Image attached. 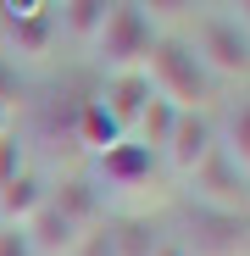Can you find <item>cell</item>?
<instances>
[{
  "label": "cell",
  "mask_w": 250,
  "mask_h": 256,
  "mask_svg": "<svg viewBox=\"0 0 250 256\" xmlns=\"http://www.w3.org/2000/svg\"><path fill=\"white\" fill-rule=\"evenodd\" d=\"M150 256H189V250H184V245H156Z\"/></svg>",
  "instance_id": "603a6c76"
},
{
  "label": "cell",
  "mask_w": 250,
  "mask_h": 256,
  "mask_svg": "<svg viewBox=\"0 0 250 256\" xmlns=\"http://www.w3.org/2000/svg\"><path fill=\"white\" fill-rule=\"evenodd\" d=\"M45 200H50L45 178L22 167V173H17L6 190H0V228H22V223H28V218H33V212L45 206Z\"/></svg>",
  "instance_id": "9c48e42d"
},
{
  "label": "cell",
  "mask_w": 250,
  "mask_h": 256,
  "mask_svg": "<svg viewBox=\"0 0 250 256\" xmlns=\"http://www.w3.org/2000/svg\"><path fill=\"white\" fill-rule=\"evenodd\" d=\"M134 12H139L150 28H156V22L167 28V22H184V17L195 12V0H134Z\"/></svg>",
  "instance_id": "ac0fdd59"
},
{
  "label": "cell",
  "mask_w": 250,
  "mask_h": 256,
  "mask_svg": "<svg viewBox=\"0 0 250 256\" xmlns=\"http://www.w3.org/2000/svg\"><path fill=\"white\" fill-rule=\"evenodd\" d=\"M161 156H167V167H173V178L189 184L195 167H206V162L217 156V122L206 117V112H178V117H173V134H167V145H161Z\"/></svg>",
  "instance_id": "277c9868"
},
{
  "label": "cell",
  "mask_w": 250,
  "mask_h": 256,
  "mask_svg": "<svg viewBox=\"0 0 250 256\" xmlns=\"http://www.w3.org/2000/svg\"><path fill=\"white\" fill-rule=\"evenodd\" d=\"M50 45H56V22H50V12L11 17V56L39 62V56H50Z\"/></svg>",
  "instance_id": "7c38bea8"
},
{
  "label": "cell",
  "mask_w": 250,
  "mask_h": 256,
  "mask_svg": "<svg viewBox=\"0 0 250 256\" xmlns=\"http://www.w3.org/2000/svg\"><path fill=\"white\" fill-rule=\"evenodd\" d=\"M11 134V106H0V140Z\"/></svg>",
  "instance_id": "cb8c5ba5"
},
{
  "label": "cell",
  "mask_w": 250,
  "mask_h": 256,
  "mask_svg": "<svg viewBox=\"0 0 250 256\" xmlns=\"http://www.w3.org/2000/svg\"><path fill=\"white\" fill-rule=\"evenodd\" d=\"M11 100H17V67L0 56V106H11Z\"/></svg>",
  "instance_id": "44dd1931"
},
{
  "label": "cell",
  "mask_w": 250,
  "mask_h": 256,
  "mask_svg": "<svg viewBox=\"0 0 250 256\" xmlns=\"http://www.w3.org/2000/svg\"><path fill=\"white\" fill-rule=\"evenodd\" d=\"M50 206H61L67 218H72V223L83 228V234L106 223V195H100V190H95L89 178H67V184H61V190L50 195Z\"/></svg>",
  "instance_id": "8fae6325"
},
{
  "label": "cell",
  "mask_w": 250,
  "mask_h": 256,
  "mask_svg": "<svg viewBox=\"0 0 250 256\" xmlns=\"http://www.w3.org/2000/svg\"><path fill=\"white\" fill-rule=\"evenodd\" d=\"M117 140H122V128L106 117V106H100V100H83V106H78V145H89V150L100 156V150H111Z\"/></svg>",
  "instance_id": "9a60e30c"
},
{
  "label": "cell",
  "mask_w": 250,
  "mask_h": 256,
  "mask_svg": "<svg viewBox=\"0 0 250 256\" xmlns=\"http://www.w3.org/2000/svg\"><path fill=\"white\" fill-rule=\"evenodd\" d=\"M195 250L189 256H245V218H223V212H195L189 218Z\"/></svg>",
  "instance_id": "ba28073f"
},
{
  "label": "cell",
  "mask_w": 250,
  "mask_h": 256,
  "mask_svg": "<svg viewBox=\"0 0 250 256\" xmlns=\"http://www.w3.org/2000/svg\"><path fill=\"white\" fill-rule=\"evenodd\" d=\"M173 117H178V106H173V100H161V95L150 90V100H145L139 117H134V145H145L150 156H161L167 134H173Z\"/></svg>",
  "instance_id": "4fadbf2b"
},
{
  "label": "cell",
  "mask_w": 250,
  "mask_h": 256,
  "mask_svg": "<svg viewBox=\"0 0 250 256\" xmlns=\"http://www.w3.org/2000/svg\"><path fill=\"white\" fill-rule=\"evenodd\" d=\"M217 156L228 167H239V173H250V112H245V100L228 106V117L217 128Z\"/></svg>",
  "instance_id": "5bb4252c"
},
{
  "label": "cell",
  "mask_w": 250,
  "mask_h": 256,
  "mask_svg": "<svg viewBox=\"0 0 250 256\" xmlns=\"http://www.w3.org/2000/svg\"><path fill=\"white\" fill-rule=\"evenodd\" d=\"M106 12H111V0H67V34L89 45L100 34V22H106Z\"/></svg>",
  "instance_id": "2e32d148"
},
{
  "label": "cell",
  "mask_w": 250,
  "mask_h": 256,
  "mask_svg": "<svg viewBox=\"0 0 250 256\" xmlns=\"http://www.w3.org/2000/svg\"><path fill=\"white\" fill-rule=\"evenodd\" d=\"M145 78H150V90L161 100H173L178 112H200L206 100H212V78L200 72L195 50L173 45V39H156L150 56H145Z\"/></svg>",
  "instance_id": "6da1fadb"
},
{
  "label": "cell",
  "mask_w": 250,
  "mask_h": 256,
  "mask_svg": "<svg viewBox=\"0 0 250 256\" xmlns=\"http://www.w3.org/2000/svg\"><path fill=\"white\" fill-rule=\"evenodd\" d=\"M195 62L206 78H228V84H245V67H250V50H245V28L239 22H200V39H195Z\"/></svg>",
  "instance_id": "5b68a950"
},
{
  "label": "cell",
  "mask_w": 250,
  "mask_h": 256,
  "mask_svg": "<svg viewBox=\"0 0 250 256\" xmlns=\"http://www.w3.org/2000/svg\"><path fill=\"white\" fill-rule=\"evenodd\" d=\"M72 256H117V240H111V223H100V228H89L78 240V250Z\"/></svg>",
  "instance_id": "ffe728a7"
},
{
  "label": "cell",
  "mask_w": 250,
  "mask_h": 256,
  "mask_svg": "<svg viewBox=\"0 0 250 256\" xmlns=\"http://www.w3.org/2000/svg\"><path fill=\"white\" fill-rule=\"evenodd\" d=\"M22 240H28V256H72L78 250V240H83V228L67 218L61 206H39L33 218L22 223Z\"/></svg>",
  "instance_id": "52a82bcc"
},
{
  "label": "cell",
  "mask_w": 250,
  "mask_h": 256,
  "mask_svg": "<svg viewBox=\"0 0 250 256\" xmlns=\"http://www.w3.org/2000/svg\"><path fill=\"white\" fill-rule=\"evenodd\" d=\"M0 256H28V240H22V228H0Z\"/></svg>",
  "instance_id": "7402d4cb"
},
{
  "label": "cell",
  "mask_w": 250,
  "mask_h": 256,
  "mask_svg": "<svg viewBox=\"0 0 250 256\" xmlns=\"http://www.w3.org/2000/svg\"><path fill=\"white\" fill-rule=\"evenodd\" d=\"M145 100H150V78H145V72H117V78H111V90L100 95L106 117L122 128V134L134 128V117H139V106H145Z\"/></svg>",
  "instance_id": "30bf717a"
},
{
  "label": "cell",
  "mask_w": 250,
  "mask_h": 256,
  "mask_svg": "<svg viewBox=\"0 0 250 256\" xmlns=\"http://www.w3.org/2000/svg\"><path fill=\"white\" fill-rule=\"evenodd\" d=\"M150 45H156V28H150L134 6H111V12H106V22H100V34L89 39L95 62H100L111 78H117V72H145Z\"/></svg>",
  "instance_id": "7a4b0ae2"
},
{
  "label": "cell",
  "mask_w": 250,
  "mask_h": 256,
  "mask_svg": "<svg viewBox=\"0 0 250 256\" xmlns=\"http://www.w3.org/2000/svg\"><path fill=\"white\" fill-rule=\"evenodd\" d=\"M111 240H117V256H150V250H156L150 223H139V218H122V223L111 228Z\"/></svg>",
  "instance_id": "e0dca14e"
},
{
  "label": "cell",
  "mask_w": 250,
  "mask_h": 256,
  "mask_svg": "<svg viewBox=\"0 0 250 256\" xmlns=\"http://www.w3.org/2000/svg\"><path fill=\"white\" fill-rule=\"evenodd\" d=\"M95 173H100V195H122V200H145L156 195V156L134 140H117L111 150L95 156Z\"/></svg>",
  "instance_id": "3957f363"
},
{
  "label": "cell",
  "mask_w": 250,
  "mask_h": 256,
  "mask_svg": "<svg viewBox=\"0 0 250 256\" xmlns=\"http://www.w3.org/2000/svg\"><path fill=\"white\" fill-rule=\"evenodd\" d=\"M22 167H28V156H22V140H17V134H6V140H0V190H6V184L22 173Z\"/></svg>",
  "instance_id": "d6986e66"
},
{
  "label": "cell",
  "mask_w": 250,
  "mask_h": 256,
  "mask_svg": "<svg viewBox=\"0 0 250 256\" xmlns=\"http://www.w3.org/2000/svg\"><path fill=\"white\" fill-rule=\"evenodd\" d=\"M189 190L200 200V212H223V218H245V173L228 167L223 156H212L206 167L189 173Z\"/></svg>",
  "instance_id": "8992f818"
}]
</instances>
